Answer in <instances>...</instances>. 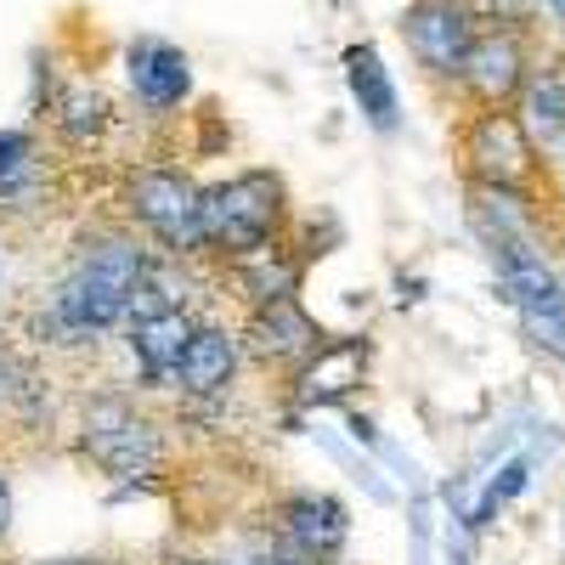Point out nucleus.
Here are the masks:
<instances>
[{
  "instance_id": "obj_3",
  "label": "nucleus",
  "mask_w": 565,
  "mask_h": 565,
  "mask_svg": "<svg viewBox=\"0 0 565 565\" xmlns=\"http://www.w3.org/2000/svg\"><path fill=\"white\" fill-rule=\"evenodd\" d=\"M125 204L130 215L153 232V238L170 249V255H193L204 249V186L181 170H136L130 186H125Z\"/></svg>"
},
{
  "instance_id": "obj_17",
  "label": "nucleus",
  "mask_w": 565,
  "mask_h": 565,
  "mask_svg": "<svg viewBox=\"0 0 565 565\" xmlns=\"http://www.w3.org/2000/svg\"><path fill=\"white\" fill-rule=\"evenodd\" d=\"M103 119H108V103H103L90 85H74L68 97H63V130H68L74 141H90V136L103 130Z\"/></svg>"
},
{
  "instance_id": "obj_16",
  "label": "nucleus",
  "mask_w": 565,
  "mask_h": 565,
  "mask_svg": "<svg viewBox=\"0 0 565 565\" xmlns=\"http://www.w3.org/2000/svg\"><path fill=\"white\" fill-rule=\"evenodd\" d=\"M34 175V141L23 130H0V199H18Z\"/></svg>"
},
{
  "instance_id": "obj_11",
  "label": "nucleus",
  "mask_w": 565,
  "mask_h": 565,
  "mask_svg": "<svg viewBox=\"0 0 565 565\" xmlns=\"http://www.w3.org/2000/svg\"><path fill=\"white\" fill-rule=\"evenodd\" d=\"M193 334H199V322L186 317L181 306H170V311H153V317H136L130 351L141 356V367H148L153 380H175V367H181L186 345H193Z\"/></svg>"
},
{
  "instance_id": "obj_12",
  "label": "nucleus",
  "mask_w": 565,
  "mask_h": 565,
  "mask_svg": "<svg viewBox=\"0 0 565 565\" xmlns=\"http://www.w3.org/2000/svg\"><path fill=\"white\" fill-rule=\"evenodd\" d=\"M232 373H238V340H232L226 328H204L199 322L193 345H186V356L175 367V385L186 396H221L232 385Z\"/></svg>"
},
{
  "instance_id": "obj_4",
  "label": "nucleus",
  "mask_w": 565,
  "mask_h": 565,
  "mask_svg": "<svg viewBox=\"0 0 565 565\" xmlns=\"http://www.w3.org/2000/svg\"><path fill=\"white\" fill-rule=\"evenodd\" d=\"M463 164H469V175H476V186H487V193L526 199L532 175H537V148H532L526 125L514 114L487 108L476 125L463 130Z\"/></svg>"
},
{
  "instance_id": "obj_20",
  "label": "nucleus",
  "mask_w": 565,
  "mask_h": 565,
  "mask_svg": "<svg viewBox=\"0 0 565 565\" xmlns=\"http://www.w3.org/2000/svg\"><path fill=\"white\" fill-rule=\"evenodd\" d=\"M548 7H554V18H565V0H548Z\"/></svg>"
},
{
  "instance_id": "obj_15",
  "label": "nucleus",
  "mask_w": 565,
  "mask_h": 565,
  "mask_svg": "<svg viewBox=\"0 0 565 565\" xmlns=\"http://www.w3.org/2000/svg\"><path fill=\"white\" fill-rule=\"evenodd\" d=\"M526 136H537L543 148L565 136V85L554 74L526 79Z\"/></svg>"
},
{
  "instance_id": "obj_13",
  "label": "nucleus",
  "mask_w": 565,
  "mask_h": 565,
  "mask_svg": "<svg viewBox=\"0 0 565 565\" xmlns=\"http://www.w3.org/2000/svg\"><path fill=\"white\" fill-rule=\"evenodd\" d=\"M362 367H367V345H356V340L317 345V356H306L295 367V391H300V402H334L351 385H362Z\"/></svg>"
},
{
  "instance_id": "obj_2",
  "label": "nucleus",
  "mask_w": 565,
  "mask_h": 565,
  "mask_svg": "<svg viewBox=\"0 0 565 565\" xmlns=\"http://www.w3.org/2000/svg\"><path fill=\"white\" fill-rule=\"evenodd\" d=\"M282 221V181L271 170H244L221 186H204V249L244 260L271 244Z\"/></svg>"
},
{
  "instance_id": "obj_19",
  "label": "nucleus",
  "mask_w": 565,
  "mask_h": 565,
  "mask_svg": "<svg viewBox=\"0 0 565 565\" xmlns=\"http://www.w3.org/2000/svg\"><path fill=\"white\" fill-rule=\"evenodd\" d=\"M7 532H12V481L0 469V543H7Z\"/></svg>"
},
{
  "instance_id": "obj_5",
  "label": "nucleus",
  "mask_w": 565,
  "mask_h": 565,
  "mask_svg": "<svg viewBox=\"0 0 565 565\" xmlns=\"http://www.w3.org/2000/svg\"><path fill=\"white\" fill-rule=\"evenodd\" d=\"M85 452L97 458L108 476H153L159 458H164V441L130 402L103 396V402L85 407Z\"/></svg>"
},
{
  "instance_id": "obj_14",
  "label": "nucleus",
  "mask_w": 565,
  "mask_h": 565,
  "mask_svg": "<svg viewBox=\"0 0 565 565\" xmlns=\"http://www.w3.org/2000/svg\"><path fill=\"white\" fill-rule=\"evenodd\" d=\"M345 68H351V90H356L362 114L380 130H391L396 125V85H391L380 52H373V45H356V52H345Z\"/></svg>"
},
{
  "instance_id": "obj_18",
  "label": "nucleus",
  "mask_w": 565,
  "mask_h": 565,
  "mask_svg": "<svg viewBox=\"0 0 565 565\" xmlns=\"http://www.w3.org/2000/svg\"><path fill=\"white\" fill-rule=\"evenodd\" d=\"M476 7H481V12H498V23L509 29L514 18H521V12H526V0H476ZM476 7H469V12H476Z\"/></svg>"
},
{
  "instance_id": "obj_7",
  "label": "nucleus",
  "mask_w": 565,
  "mask_h": 565,
  "mask_svg": "<svg viewBox=\"0 0 565 565\" xmlns=\"http://www.w3.org/2000/svg\"><path fill=\"white\" fill-rule=\"evenodd\" d=\"M458 79L481 97V108L514 103V97L526 90V45H521V34L503 29V23L487 29V34H476V45H469V63H463Z\"/></svg>"
},
{
  "instance_id": "obj_1",
  "label": "nucleus",
  "mask_w": 565,
  "mask_h": 565,
  "mask_svg": "<svg viewBox=\"0 0 565 565\" xmlns=\"http://www.w3.org/2000/svg\"><path fill=\"white\" fill-rule=\"evenodd\" d=\"M148 277V255L130 238H103L79 255V266L57 289V322L68 334H103L119 317H130V300Z\"/></svg>"
},
{
  "instance_id": "obj_6",
  "label": "nucleus",
  "mask_w": 565,
  "mask_h": 565,
  "mask_svg": "<svg viewBox=\"0 0 565 565\" xmlns=\"http://www.w3.org/2000/svg\"><path fill=\"white\" fill-rule=\"evenodd\" d=\"M402 40L418 57V68L458 79L469 63V45H476V12L463 0H413L402 12Z\"/></svg>"
},
{
  "instance_id": "obj_8",
  "label": "nucleus",
  "mask_w": 565,
  "mask_h": 565,
  "mask_svg": "<svg viewBox=\"0 0 565 565\" xmlns=\"http://www.w3.org/2000/svg\"><path fill=\"white\" fill-rule=\"evenodd\" d=\"M244 340H249V351H255L260 362H277V367H300V362H306V356H317V345H322L317 322L295 306V295L255 306L249 334H244Z\"/></svg>"
},
{
  "instance_id": "obj_10",
  "label": "nucleus",
  "mask_w": 565,
  "mask_h": 565,
  "mask_svg": "<svg viewBox=\"0 0 565 565\" xmlns=\"http://www.w3.org/2000/svg\"><path fill=\"white\" fill-rule=\"evenodd\" d=\"M282 532L289 543L311 559H334L351 537V521H345V503L328 498V492H295L282 503Z\"/></svg>"
},
{
  "instance_id": "obj_9",
  "label": "nucleus",
  "mask_w": 565,
  "mask_h": 565,
  "mask_svg": "<svg viewBox=\"0 0 565 565\" xmlns=\"http://www.w3.org/2000/svg\"><path fill=\"white\" fill-rule=\"evenodd\" d=\"M193 85V68H186V52L170 40H136L130 45V90L141 97V108H175Z\"/></svg>"
}]
</instances>
